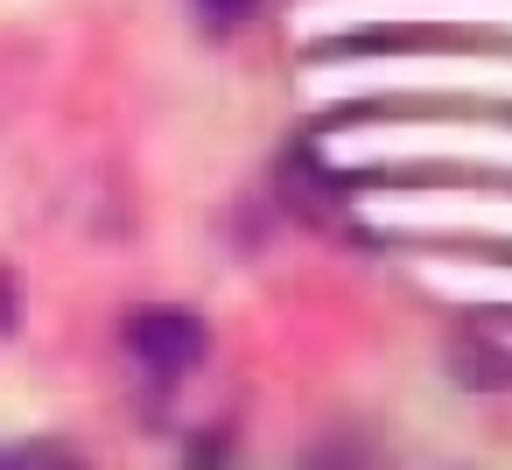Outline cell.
<instances>
[{"label":"cell","instance_id":"5","mask_svg":"<svg viewBox=\"0 0 512 470\" xmlns=\"http://www.w3.org/2000/svg\"><path fill=\"white\" fill-rule=\"evenodd\" d=\"M260 8V0H197V15L211 22V29H232V22H246Z\"/></svg>","mask_w":512,"mask_h":470},{"label":"cell","instance_id":"2","mask_svg":"<svg viewBox=\"0 0 512 470\" xmlns=\"http://www.w3.org/2000/svg\"><path fill=\"white\" fill-rule=\"evenodd\" d=\"M330 64L316 71V92H372V85H386V92H428V85H477V92H505L512 99V57H477V64H456V57H442V64H400V57H386V50H323Z\"/></svg>","mask_w":512,"mask_h":470},{"label":"cell","instance_id":"4","mask_svg":"<svg viewBox=\"0 0 512 470\" xmlns=\"http://www.w3.org/2000/svg\"><path fill=\"white\" fill-rule=\"evenodd\" d=\"M127 351H134V365L155 379V386H176L190 365H204V323L190 316V309H141V316H127Z\"/></svg>","mask_w":512,"mask_h":470},{"label":"cell","instance_id":"1","mask_svg":"<svg viewBox=\"0 0 512 470\" xmlns=\"http://www.w3.org/2000/svg\"><path fill=\"white\" fill-rule=\"evenodd\" d=\"M323 162H337V169H379V162L512 169V120H484V127H344V134H323Z\"/></svg>","mask_w":512,"mask_h":470},{"label":"cell","instance_id":"3","mask_svg":"<svg viewBox=\"0 0 512 470\" xmlns=\"http://www.w3.org/2000/svg\"><path fill=\"white\" fill-rule=\"evenodd\" d=\"M379 225L393 232H477V239H512V197H379Z\"/></svg>","mask_w":512,"mask_h":470}]
</instances>
